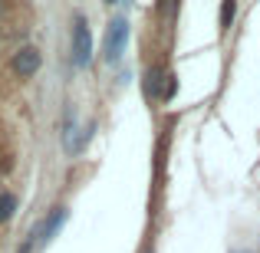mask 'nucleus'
Returning <instances> with one entry per match:
<instances>
[{
  "label": "nucleus",
  "instance_id": "obj_1",
  "mask_svg": "<svg viewBox=\"0 0 260 253\" xmlns=\"http://www.w3.org/2000/svg\"><path fill=\"white\" fill-rule=\"evenodd\" d=\"M89 59H92V33H89V23L79 17L73 23V63L89 66Z\"/></svg>",
  "mask_w": 260,
  "mask_h": 253
},
{
  "label": "nucleus",
  "instance_id": "obj_2",
  "mask_svg": "<svg viewBox=\"0 0 260 253\" xmlns=\"http://www.w3.org/2000/svg\"><path fill=\"white\" fill-rule=\"evenodd\" d=\"M125 40H128V23L125 20H112L106 33V63H119L122 50H125Z\"/></svg>",
  "mask_w": 260,
  "mask_h": 253
},
{
  "label": "nucleus",
  "instance_id": "obj_3",
  "mask_svg": "<svg viewBox=\"0 0 260 253\" xmlns=\"http://www.w3.org/2000/svg\"><path fill=\"white\" fill-rule=\"evenodd\" d=\"M37 69H40V50L37 46H23V50L13 56V73L23 76V79H30Z\"/></svg>",
  "mask_w": 260,
  "mask_h": 253
},
{
  "label": "nucleus",
  "instance_id": "obj_4",
  "mask_svg": "<svg viewBox=\"0 0 260 253\" xmlns=\"http://www.w3.org/2000/svg\"><path fill=\"white\" fill-rule=\"evenodd\" d=\"M63 221H66V210H63V207H56V210H53V214H50V221L43 224V230H40V240L46 243V240H50V237L56 234L59 227H63Z\"/></svg>",
  "mask_w": 260,
  "mask_h": 253
},
{
  "label": "nucleus",
  "instance_id": "obj_5",
  "mask_svg": "<svg viewBox=\"0 0 260 253\" xmlns=\"http://www.w3.org/2000/svg\"><path fill=\"white\" fill-rule=\"evenodd\" d=\"M13 210H17V197H13V194H0V224L10 221Z\"/></svg>",
  "mask_w": 260,
  "mask_h": 253
},
{
  "label": "nucleus",
  "instance_id": "obj_6",
  "mask_svg": "<svg viewBox=\"0 0 260 253\" xmlns=\"http://www.w3.org/2000/svg\"><path fill=\"white\" fill-rule=\"evenodd\" d=\"M234 13H237L234 4H221V33L231 30V20H234Z\"/></svg>",
  "mask_w": 260,
  "mask_h": 253
}]
</instances>
